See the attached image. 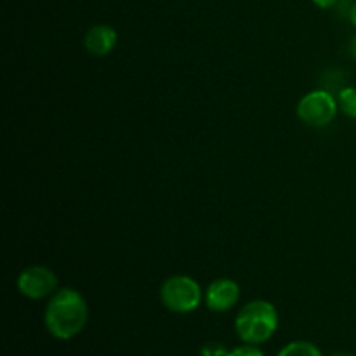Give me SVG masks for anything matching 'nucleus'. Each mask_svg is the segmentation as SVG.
<instances>
[{
    "instance_id": "obj_2",
    "label": "nucleus",
    "mask_w": 356,
    "mask_h": 356,
    "mask_svg": "<svg viewBox=\"0 0 356 356\" xmlns=\"http://www.w3.org/2000/svg\"><path fill=\"white\" fill-rule=\"evenodd\" d=\"M278 312L273 302L256 299L243 306L235 318V332L243 344L266 343L278 329Z\"/></svg>"
},
{
    "instance_id": "obj_7",
    "label": "nucleus",
    "mask_w": 356,
    "mask_h": 356,
    "mask_svg": "<svg viewBox=\"0 0 356 356\" xmlns=\"http://www.w3.org/2000/svg\"><path fill=\"white\" fill-rule=\"evenodd\" d=\"M118 33L110 24H94L83 35V47L94 58H104L117 47Z\"/></svg>"
},
{
    "instance_id": "obj_13",
    "label": "nucleus",
    "mask_w": 356,
    "mask_h": 356,
    "mask_svg": "<svg viewBox=\"0 0 356 356\" xmlns=\"http://www.w3.org/2000/svg\"><path fill=\"white\" fill-rule=\"evenodd\" d=\"M348 51H350V56L356 61V35L350 40V45H348Z\"/></svg>"
},
{
    "instance_id": "obj_3",
    "label": "nucleus",
    "mask_w": 356,
    "mask_h": 356,
    "mask_svg": "<svg viewBox=\"0 0 356 356\" xmlns=\"http://www.w3.org/2000/svg\"><path fill=\"white\" fill-rule=\"evenodd\" d=\"M204 299L200 284L188 275L169 277L160 287V301L169 312L186 315L195 312Z\"/></svg>"
},
{
    "instance_id": "obj_1",
    "label": "nucleus",
    "mask_w": 356,
    "mask_h": 356,
    "mask_svg": "<svg viewBox=\"0 0 356 356\" xmlns=\"http://www.w3.org/2000/svg\"><path fill=\"white\" fill-rule=\"evenodd\" d=\"M87 320H89V306L86 298L75 289H58L49 298L44 312V325L54 339H73L86 329Z\"/></svg>"
},
{
    "instance_id": "obj_6",
    "label": "nucleus",
    "mask_w": 356,
    "mask_h": 356,
    "mask_svg": "<svg viewBox=\"0 0 356 356\" xmlns=\"http://www.w3.org/2000/svg\"><path fill=\"white\" fill-rule=\"evenodd\" d=\"M240 299V285L232 278H218L211 282L204 294V302L211 312L226 313L236 306Z\"/></svg>"
},
{
    "instance_id": "obj_8",
    "label": "nucleus",
    "mask_w": 356,
    "mask_h": 356,
    "mask_svg": "<svg viewBox=\"0 0 356 356\" xmlns=\"http://www.w3.org/2000/svg\"><path fill=\"white\" fill-rule=\"evenodd\" d=\"M277 356H323L320 348L309 341H292L285 344Z\"/></svg>"
},
{
    "instance_id": "obj_5",
    "label": "nucleus",
    "mask_w": 356,
    "mask_h": 356,
    "mask_svg": "<svg viewBox=\"0 0 356 356\" xmlns=\"http://www.w3.org/2000/svg\"><path fill=\"white\" fill-rule=\"evenodd\" d=\"M59 280L54 271L42 264H33L28 266L17 275L16 287L23 298L31 299V301H40L47 299L58 291Z\"/></svg>"
},
{
    "instance_id": "obj_12",
    "label": "nucleus",
    "mask_w": 356,
    "mask_h": 356,
    "mask_svg": "<svg viewBox=\"0 0 356 356\" xmlns=\"http://www.w3.org/2000/svg\"><path fill=\"white\" fill-rule=\"evenodd\" d=\"M348 17H350V23L356 28V2H353V6L348 10Z\"/></svg>"
},
{
    "instance_id": "obj_4",
    "label": "nucleus",
    "mask_w": 356,
    "mask_h": 356,
    "mask_svg": "<svg viewBox=\"0 0 356 356\" xmlns=\"http://www.w3.org/2000/svg\"><path fill=\"white\" fill-rule=\"evenodd\" d=\"M339 106H337V99L329 92V90L316 89L308 92L299 99L296 113H298L299 120L302 124L309 125V127L322 129L327 127L334 122Z\"/></svg>"
},
{
    "instance_id": "obj_10",
    "label": "nucleus",
    "mask_w": 356,
    "mask_h": 356,
    "mask_svg": "<svg viewBox=\"0 0 356 356\" xmlns=\"http://www.w3.org/2000/svg\"><path fill=\"white\" fill-rule=\"evenodd\" d=\"M226 356H264V353L257 346H252V344H243V346H238L235 348V350L229 351Z\"/></svg>"
},
{
    "instance_id": "obj_14",
    "label": "nucleus",
    "mask_w": 356,
    "mask_h": 356,
    "mask_svg": "<svg viewBox=\"0 0 356 356\" xmlns=\"http://www.w3.org/2000/svg\"><path fill=\"white\" fill-rule=\"evenodd\" d=\"M330 356H355L353 353H348V351H339V353H334Z\"/></svg>"
},
{
    "instance_id": "obj_11",
    "label": "nucleus",
    "mask_w": 356,
    "mask_h": 356,
    "mask_svg": "<svg viewBox=\"0 0 356 356\" xmlns=\"http://www.w3.org/2000/svg\"><path fill=\"white\" fill-rule=\"evenodd\" d=\"M318 9H332L337 3V0H312Z\"/></svg>"
},
{
    "instance_id": "obj_9",
    "label": "nucleus",
    "mask_w": 356,
    "mask_h": 356,
    "mask_svg": "<svg viewBox=\"0 0 356 356\" xmlns=\"http://www.w3.org/2000/svg\"><path fill=\"white\" fill-rule=\"evenodd\" d=\"M337 106L346 117L356 120V87H344L337 94Z\"/></svg>"
}]
</instances>
